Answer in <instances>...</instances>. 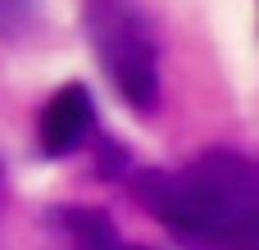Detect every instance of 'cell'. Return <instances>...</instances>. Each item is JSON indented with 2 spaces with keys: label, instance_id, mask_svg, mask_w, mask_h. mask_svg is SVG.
Segmentation results:
<instances>
[{
  "label": "cell",
  "instance_id": "6da1fadb",
  "mask_svg": "<svg viewBox=\"0 0 259 250\" xmlns=\"http://www.w3.org/2000/svg\"><path fill=\"white\" fill-rule=\"evenodd\" d=\"M132 196L187 250H259V169L250 155L209 150L178 169H141Z\"/></svg>",
  "mask_w": 259,
  "mask_h": 250
},
{
  "label": "cell",
  "instance_id": "7a4b0ae2",
  "mask_svg": "<svg viewBox=\"0 0 259 250\" xmlns=\"http://www.w3.org/2000/svg\"><path fill=\"white\" fill-rule=\"evenodd\" d=\"M87 32L123 105L150 114L159 105V55L137 0H87Z\"/></svg>",
  "mask_w": 259,
  "mask_h": 250
},
{
  "label": "cell",
  "instance_id": "3957f363",
  "mask_svg": "<svg viewBox=\"0 0 259 250\" xmlns=\"http://www.w3.org/2000/svg\"><path fill=\"white\" fill-rule=\"evenodd\" d=\"M91 137H96V105H91V91L77 87V82H68V87L46 105V114H41V123H36V141H41V150H46L50 159H64V155L82 150Z\"/></svg>",
  "mask_w": 259,
  "mask_h": 250
},
{
  "label": "cell",
  "instance_id": "277c9868",
  "mask_svg": "<svg viewBox=\"0 0 259 250\" xmlns=\"http://www.w3.org/2000/svg\"><path fill=\"white\" fill-rule=\"evenodd\" d=\"M50 223L68 237L73 250H146V246H127L114 232V223L105 214H96V210H55Z\"/></svg>",
  "mask_w": 259,
  "mask_h": 250
},
{
  "label": "cell",
  "instance_id": "5b68a950",
  "mask_svg": "<svg viewBox=\"0 0 259 250\" xmlns=\"http://www.w3.org/2000/svg\"><path fill=\"white\" fill-rule=\"evenodd\" d=\"M36 18L32 0H0V36H23Z\"/></svg>",
  "mask_w": 259,
  "mask_h": 250
}]
</instances>
